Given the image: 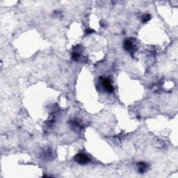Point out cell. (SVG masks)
I'll use <instances>...</instances> for the list:
<instances>
[{
	"label": "cell",
	"mask_w": 178,
	"mask_h": 178,
	"mask_svg": "<svg viewBox=\"0 0 178 178\" xmlns=\"http://www.w3.org/2000/svg\"><path fill=\"white\" fill-rule=\"evenodd\" d=\"M138 166H139V171L141 173H145L147 168V164H146V163H144V162H140V163H139L138 164Z\"/></svg>",
	"instance_id": "4"
},
{
	"label": "cell",
	"mask_w": 178,
	"mask_h": 178,
	"mask_svg": "<svg viewBox=\"0 0 178 178\" xmlns=\"http://www.w3.org/2000/svg\"><path fill=\"white\" fill-rule=\"evenodd\" d=\"M102 84L103 86L104 89H105V91L108 93H112L113 91V87L111 85V82L107 78H104L102 79Z\"/></svg>",
	"instance_id": "2"
},
{
	"label": "cell",
	"mask_w": 178,
	"mask_h": 178,
	"mask_svg": "<svg viewBox=\"0 0 178 178\" xmlns=\"http://www.w3.org/2000/svg\"><path fill=\"white\" fill-rule=\"evenodd\" d=\"M93 29H86V34H91V33H93Z\"/></svg>",
	"instance_id": "7"
},
{
	"label": "cell",
	"mask_w": 178,
	"mask_h": 178,
	"mask_svg": "<svg viewBox=\"0 0 178 178\" xmlns=\"http://www.w3.org/2000/svg\"><path fill=\"white\" fill-rule=\"evenodd\" d=\"M124 48L125 49V50L129 51V52H132L134 50V45L133 43V42L132 40L130 39H127L125 40L124 42Z\"/></svg>",
	"instance_id": "3"
},
{
	"label": "cell",
	"mask_w": 178,
	"mask_h": 178,
	"mask_svg": "<svg viewBox=\"0 0 178 178\" xmlns=\"http://www.w3.org/2000/svg\"><path fill=\"white\" fill-rule=\"evenodd\" d=\"M80 58V54L77 52H74L72 54V58L73 60L77 61L79 58Z\"/></svg>",
	"instance_id": "5"
},
{
	"label": "cell",
	"mask_w": 178,
	"mask_h": 178,
	"mask_svg": "<svg viewBox=\"0 0 178 178\" xmlns=\"http://www.w3.org/2000/svg\"><path fill=\"white\" fill-rule=\"evenodd\" d=\"M150 17H151V16H150V15L149 14L144 15L142 17L143 22H147V21H149L150 19Z\"/></svg>",
	"instance_id": "6"
},
{
	"label": "cell",
	"mask_w": 178,
	"mask_h": 178,
	"mask_svg": "<svg viewBox=\"0 0 178 178\" xmlns=\"http://www.w3.org/2000/svg\"><path fill=\"white\" fill-rule=\"evenodd\" d=\"M75 161L80 164H86L90 161V159L86 154L80 153L75 156Z\"/></svg>",
	"instance_id": "1"
}]
</instances>
